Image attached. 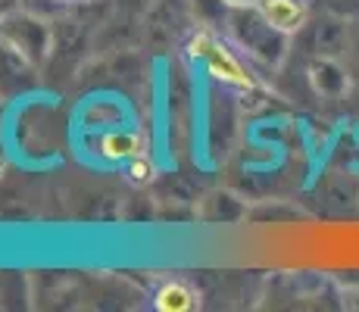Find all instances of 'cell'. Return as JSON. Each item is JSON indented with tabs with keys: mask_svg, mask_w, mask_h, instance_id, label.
<instances>
[{
	"mask_svg": "<svg viewBox=\"0 0 359 312\" xmlns=\"http://www.w3.org/2000/svg\"><path fill=\"white\" fill-rule=\"evenodd\" d=\"M0 41L13 47L19 57H25L32 66H38L50 47V32H47V22L29 16V13H6L0 19Z\"/></svg>",
	"mask_w": 359,
	"mask_h": 312,
	"instance_id": "3957f363",
	"label": "cell"
},
{
	"mask_svg": "<svg viewBox=\"0 0 359 312\" xmlns=\"http://www.w3.org/2000/svg\"><path fill=\"white\" fill-rule=\"evenodd\" d=\"M231 32L234 41L241 44V50L250 53L253 60L266 62V66H275L281 57H285V41L287 34L278 32L266 16L253 6H238L231 13Z\"/></svg>",
	"mask_w": 359,
	"mask_h": 312,
	"instance_id": "7a4b0ae2",
	"label": "cell"
},
{
	"mask_svg": "<svg viewBox=\"0 0 359 312\" xmlns=\"http://www.w3.org/2000/svg\"><path fill=\"white\" fill-rule=\"evenodd\" d=\"M309 79H313V88L325 97H341L347 91V72L334 62V57H316L313 66H309Z\"/></svg>",
	"mask_w": 359,
	"mask_h": 312,
	"instance_id": "52a82bcc",
	"label": "cell"
},
{
	"mask_svg": "<svg viewBox=\"0 0 359 312\" xmlns=\"http://www.w3.org/2000/svg\"><path fill=\"white\" fill-rule=\"evenodd\" d=\"M184 53L194 62H203L206 75H210L212 81H219V85L238 88V91H253V88H257V79L247 72L241 57L210 29L191 32L188 41H184Z\"/></svg>",
	"mask_w": 359,
	"mask_h": 312,
	"instance_id": "6da1fadb",
	"label": "cell"
},
{
	"mask_svg": "<svg viewBox=\"0 0 359 312\" xmlns=\"http://www.w3.org/2000/svg\"><path fill=\"white\" fill-rule=\"evenodd\" d=\"M122 178H126L128 184H135V187H147V184L156 178V165H154V159H150L147 154L131 156L128 163H122Z\"/></svg>",
	"mask_w": 359,
	"mask_h": 312,
	"instance_id": "ba28073f",
	"label": "cell"
},
{
	"mask_svg": "<svg viewBox=\"0 0 359 312\" xmlns=\"http://www.w3.org/2000/svg\"><path fill=\"white\" fill-rule=\"evenodd\" d=\"M257 10L275 25V29L285 32V34L300 32L303 25H306V19H309L306 4H303V0H257Z\"/></svg>",
	"mask_w": 359,
	"mask_h": 312,
	"instance_id": "8992f818",
	"label": "cell"
},
{
	"mask_svg": "<svg viewBox=\"0 0 359 312\" xmlns=\"http://www.w3.org/2000/svg\"><path fill=\"white\" fill-rule=\"evenodd\" d=\"M91 150L94 156H100L103 163H128L131 156L144 154L147 150V141H144V131L137 128H116V125H109V128H103L97 137L91 141Z\"/></svg>",
	"mask_w": 359,
	"mask_h": 312,
	"instance_id": "277c9868",
	"label": "cell"
},
{
	"mask_svg": "<svg viewBox=\"0 0 359 312\" xmlns=\"http://www.w3.org/2000/svg\"><path fill=\"white\" fill-rule=\"evenodd\" d=\"M150 306L156 312H191L200 306V294L191 281L184 278H165L150 294Z\"/></svg>",
	"mask_w": 359,
	"mask_h": 312,
	"instance_id": "5b68a950",
	"label": "cell"
}]
</instances>
